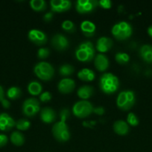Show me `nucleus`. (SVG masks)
<instances>
[{"label": "nucleus", "instance_id": "1", "mask_svg": "<svg viewBox=\"0 0 152 152\" xmlns=\"http://www.w3.org/2000/svg\"><path fill=\"white\" fill-rule=\"evenodd\" d=\"M119 87V78L112 73H105L99 79V88L106 94H112Z\"/></svg>", "mask_w": 152, "mask_h": 152}, {"label": "nucleus", "instance_id": "2", "mask_svg": "<svg viewBox=\"0 0 152 152\" xmlns=\"http://www.w3.org/2000/svg\"><path fill=\"white\" fill-rule=\"evenodd\" d=\"M95 48L91 42H81L75 50V56L80 62H90L95 56Z\"/></svg>", "mask_w": 152, "mask_h": 152}, {"label": "nucleus", "instance_id": "3", "mask_svg": "<svg viewBox=\"0 0 152 152\" xmlns=\"http://www.w3.org/2000/svg\"><path fill=\"white\" fill-rule=\"evenodd\" d=\"M113 37L118 40H125L131 37L133 33L132 26L125 21H121L113 25L111 30Z\"/></svg>", "mask_w": 152, "mask_h": 152}, {"label": "nucleus", "instance_id": "4", "mask_svg": "<svg viewBox=\"0 0 152 152\" xmlns=\"http://www.w3.org/2000/svg\"><path fill=\"white\" fill-rule=\"evenodd\" d=\"M136 102L135 94L131 90H125L120 92L116 99V105L123 111L131 109Z\"/></svg>", "mask_w": 152, "mask_h": 152}, {"label": "nucleus", "instance_id": "5", "mask_svg": "<svg viewBox=\"0 0 152 152\" xmlns=\"http://www.w3.org/2000/svg\"><path fill=\"white\" fill-rule=\"evenodd\" d=\"M34 71L38 78L45 81L51 80L55 74L54 68L47 62H40L37 63L34 67Z\"/></svg>", "mask_w": 152, "mask_h": 152}, {"label": "nucleus", "instance_id": "6", "mask_svg": "<svg viewBox=\"0 0 152 152\" xmlns=\"http://www.w3.org/2000/svg\"><path fill=\"white\" fill-rule=\"evenodd\" d=\"M94 107L89 101L80 100L75 103L72 107V113L78 118H84L93 112Z\"/></svg>", "mask_w": 152, "mask_h": 152}, {"label": "nucleus", "instance_id": "7", "mask_svg": "<svg viewBox=\"0 0 152 152\" xmlns=\"http://www.w3.org/2000/svg\"><path fill=\"white\" fill-rule=\"evenodd\" d=\"M54 137L61 142H66L70 138V133L66 122L59 121L55 123L52 129Z\"/></svg>", "mask_w": 152, "mask_h": 152}, {"label": "nucleus", "instance_id": "8", "mask_svg": "<svg viewBox=\"0 0 152 152\" xmlns=\"http://www.w3.org/2000/svg\"><path fill=\"white\" fill-rule=\"evenodd\" d=\"M22 113L26 117H33L40 110V101L36 98H28L22 104Z\"/></svg>", "mask_w": 152, "mask_h": 152}, {"label": "nucleus", "instance_id": "9", "mask_svg": "<svg viewBox=\"0 0 152 152\" xmlns=\"http://www.w3.org/2000/svg\"><path fill=\"white\" fill-rule=\"evenodd\" d=\"M98 4L96 0H77L75 3V9L79 13L86 14L95 10Z\"/></svg>", "mask_w": 152, "mask_h": 152}, {"label": "nucleus", "instance_id": "10", "mask_svg": "<svg viewBox=\"0 0 152 152\" xmlns=\"http://www.w3.org/2000/svg\"><path fill=\"white\" fill-rule=\"evenodd\" d=\"M28 39L31 42L37 45H43L47 42V36L43 31L38 29H32L28 32Z\"/></svg>", "mask_w": 152, "mask_h": 152}, {"label": "nucleus", "instance_id": "11", "mask_svg": "<svg viewBox=\"0 0 152 152\" xmlns=\"http://www.w3.org/2000/svg\"><path fill=\"white\" fill-rule=\"evenodd\" d=\"M52 45L56 50H66L69 46V39L64 35L61 34H57L54 35L52 39Z\"/></svg>", "mask_w": 152, "mask_h": 152}, {"label": "nucleus", "instance_id": "12", "mask_svg": "<svg viewBox=\"0 0 152 152\" xmlns=\"http://www.w3.org/2000/svg\"><path fill=\"white\" fill-rule=\"evenodd\" d=\"M50 6L52 13H63L71 8L72 3L69 0H51Z\"/></svg>", "mask_w": 152, "mask_h": 152}, {"label": "nucleus", "instance_id": "13", "mask_svg": "<svg viewBox=\"0 0 152 152\" xmlns=\"http://www.w3.org/2000/svg\"><path fill=\"white\" fill-rule=\"evenodd\" d=\"M16 126V122L13 118L6 113L0 114V130L8 132Z\"/></svg>", "mask_w": 152, "mask_h": 152}, {"label": "nucleus", "instance_id": "14", "mask_svg": "<svg viewBox=\"0 0 152 152\" xmlns=\"http://www.w3.org/2000/svg\"><path fill=\"white\" fill-rule=\"evenodd\" d=\"M75 87V83L70 78H63L58 83V88L62 94H69L73 91Z\"/></svg>", "mask_w": 152, "mask_h": 152}, {"label": "nucleus", "instance_id": "15", "mask_svg": "<svg viewBox=\"0 0 152 152\" xmlns=\"http://www.w3.org/2000/svg\"><path fill=\"white\" fill-rule=\"evenodd\" d=\"M113 46V41L111 39L106 37H101L97 40L96 49L100 53H105L110 50Z\"/></svg>", "mask_w": 152, "mask_h": 152}, {"label": "nucleus", "instance_id": "16", "mask_svg": "<svg viewBox=\"0 0 152 152\" xmlns=\"http://www.w3.org/2000/svg\"><path fill=\"white\" fill-rule=\"evenodd\" d=\"M56 112L52 108L46 107L43 108L40 112V118L45 123H52L56 120Z\"/></svg>", "mask_w": 152, "mask_h": 152}, {"label": "nucleus", "instance_id": "17", "mask_svg": "<svg viewBox=\"0 0 152 152\" xmlns=\"http://www.w3.org/2000/svg\"><path fill=\"white\" fill-rule=\"evenodd\" d=\"M94 63L96 69L99 71H106L109 67L108 58L103 53H98V55H96Z\"/></svg>", "mask_w": 152, "mask_h": 152}, {"label": "nucleus", "instance_id": "18", "mask_svg": "<svg viewBox=\"0 0 152 152\" xmlns=\"http://www.w3.org/2000/svg\"><path fill=\"white\" fill-rule=\"evenodd\" d=\"M80 30H81V32L83 33L85 37H92V36L95 35L96 27L92 22L85 20L80 24Z\"/></svg>", "mask_w": 152, "mask_h": 152}, {"label": "nucleus", "instance_id": "19", "mask_svg": "<svg viewBox=\"0 0 152 152\" xmlns=\"http://www.w3.org/2000/svg\"><path fill=\"white\" fill-rule=\"evenodd\" d=\"M139 56L147 63H152V45H143L139 50Z\"/></svg>", "mask_w": 152, "mask_h": 152}, {"label": "nucleus", "instance_id": "20", "mask_svg": "<svg viewBox=\"0 0 152 152\" xmlns=\"http://www.w3.org/2000/svg\"><path fill=\"white\" fill-rule=\"evenodd\" d=\"M113 130L118 135L124 136L129 132V126L124 120H117L113 124Z\"/></svg>", "mask_w": 152, "mask_h": 152}, {"label": "nucleus", "instance_id": "21", "mask_svg": "<svg viewBox=\"0 0 152 152\" xmlns=\"http://www.w3.org/2000/svg\"><path fill=\"white\" fill-rule=\"evenodd\" d=\"M94 88L90 86H83L78 88L77 94L82 100H86L93 95Z\"/></svg>", "mask_w": 152, "mask_h": 152}, {"label": "nucleus", "instance_id": "22", "mask_svg": "<svg viewBox=\"0 0 152 152\" xmlns=\"http://www.w3.org/2000/svg\"><path fill=\"white\" fill-rule=\"evenodd\" d=\"M77 77L82 81L90 82L95 79V73L89 68H83L78 71Z\"/></svg>", "mask_w": 152, "mask_h": 152}, {"label": "nucleus", "instance_id": "23", "mask_svg": "<svg viewBox=\"0 0 152 152\" xmlns=\"http://www.w3.org/2000/svg\"><path fill=\"white\" fill-rule=\"evenodd\" d=\"M42 90H43L42 85L37 81H31L28 86V93L33 96L41 94Z\"/></svg>", "mask_w": 152, "mask_h": 152}, {"label": "nucleus", "instance_id": "24", "mask_svg": "<svg viewBox=\"0 0 152 152\" xmlns=\"http://www.w3.org/2000/svg\"><path fill=\"white\" fill-rule=\"evenodd\" d=\"M10 141L13 145L16 146H20L22 145L25 142V137L24 135L19 132H12L10 135Z\"/></svg>", "mask_w": 152, "mask_h": 152}, {"label": "nucleus", "instance_id": "25", "mask_svg": "<svg viewBox=\"0 0 152 152\" xmlns=\"http://www.w3.org/2000/svg\"><path fill=\"white\" fill-rule=\"evenodd\" d=\"M31 8L35 11H43L47 7V4L44 0H31L30 1Z\"/></svg>", "mask_w": 152, "mask_h": 152}, {"label": "nucleus", "instance_id": "26", "mask_svg": "<svg viewBox=\"0 0 152 152\" xmlns=\"http://www.w3.org/2000/svg\"><path fill=\"white\" fill-rule=\"evenodd\" d=\"M21 94H22L21 89L19 87H16V86L10 87L7 91V97L10 99H13V100L20 97Z\"/></svg>", "mask_w": 152, "mask_h": 152}, {"label": "nucleus", "instance_id": "27", "mask_svg": "<svg viewBox=\"0 0 152 152\" xmlns=\"http://www.w3.org/2000/svg\"><path fill=\"white\" fill-rule=\"evenodd\" d=\"M74 68L69 64H63L59 68V73L63 77H67L74 73Z\"/></svg>", "mask_w": 152, "mask_h": 152}, {"label": "nucleus", "instance_id": "28", "mask_svg": "<svg viewBox=\"0 0 152 152\" xmlns=\"http://www.w3.org/2000/svg\"><path fill=\"white\" fill-rule=\"evenodd\" d=\"M115 59L120 65H125L129 62L130 56L128 53H124V52H119L115 56Z\"/></svg>", "mask_w": 152, "mask_h": 152}, {"label": "nucleus", "instance_id": "29", "mask_svg": "<svg viewBox=\"0 0 152 152\" xmlns=\"http://www.w3.org/2000/svg\"><path fill=\"white\" fill-rule=\"evenodd\" d=\"M16 129L20 131H27L31 126V123L26 119H20L16 123Z\"/></svg>", "mask_w": 152, "mask_h": 152}, {"label": "nucleus", "instance_id": "30", "mask_svg": "<svg viewBox=\"0 0 152 152\" xmlns=\"http://www.w3.org/2000/svg\"><path fill=\"white\" fill-rule=\"evenodd\" d=\"M62 28L65 31L68 33H73L75 31V25L74 22H72L70 20H65L62 22Z\"/></svg>", "mask_w": 152, "mask_h": 152}, {"label": "nucleus", "instance_id": "31", "mask_svg": "<svg viewBox=\"0 0 152 152\" xmlns=\"http://www.w3.org/2000/svg\"><path fill=\"white\" fill-rule=\"evenodd\" d=\"M127 122H128V124L130 125L131 126H137L139 125V119L137 117L134 113L130 112L128 114V117H127Z\"/></svg>", "mask_w": 152, "mask_h": 152}, {"label": "nucleus", "instance_id": "32", "mask_svg": "<svg viewBox=\"0 0 152 152\" xmlns=\"http://www.w3.org/2000/svg\"><path fill=\"white\" fill-rule=\"evenodd\" d=\"M49 53H50V51L49 49L46 48H41L37 51V56L39 59H46L49 56Z\"/></svg>", "mask_w": 152, "mask_h": 152}, {"label": "nucleus", "instance_id": "33", "mask_svg": "<svg viewBox=\"0 0 152 152\" xmlns=\"http://www.w3.org/2000/svg\"><path fill=\"white\" fill-rule=\"evenodd\" d=\"M70 113L67 108H63V109L61 110V113H60V118H61V121L63 122H66V120H68L69 117Z\"/></svg>", "mask_w": 152, "mask_h": 152}, {"label": "nucleus", "instance_id": "34", "mask_svg": "<svg viewBox=\"0 0 152 152\" xmlns=\"http://www.w3.org/2000/svg\"><path fill=\"white\" fill-rule=\"evenodd\" d=\"M52 94L49 91H46V92H43L40 94V100L41 102H49L52 99Z\"/></svg>", "mask_w": 152, "mask_h": 152}, {"label": "nucleus", "instance_id": "35", "mask_svg": "<svg viewBox=\"0 0 152 152\" xmlns=\"http://www.w3.org/2000/svg\"><path fill=\"white\" fill-rule=\"evenodd\" d=\"M98 4H99L102 8L109 9L111 7L112 2L110 0H101V1H98Z\"/></svg>", "mask_w": 152, "mask_h": 152}, {"label": "nucleus", "instance_id": "36", "mask_svg": "<svg viewBox=\"0 0 152 152\" xmlns=\"http://www.w3.org/2000/svg\"><path fill=\"white\" fill-rule=\"evenodd\" d=\"M104 112H105V109L102 106L95 107L93 109V113H95L97 115H103L104 114Z\"/></svg>", "mask_w": 152, "mask_h": 152}, {"label": "nucleus", "instance_id": "37", "mask_svg": "<svg viewBox=\"0 0 152 152\" xmlns=\"http://www.w3.org/2000/svg\"><path fill=\"white\" fill-rule=\"evenodd\" d=\"M7 137L4 134H0V148L4 146L7 142Z\"/></svg>", "mask_w": 152, "mask_h": 152}, {"label": "nucleus", "instance_id": "38", "mask_svg": "<svg viewBox=\"0 0 152 152\" xmlns=\"http://www.w3.org/2000/svg\"><path fill=\"white\" fill-rule=\"evenodd\" d=\"M53 19V13L52 12H48V13H45L43 16V20L45 22H50Z\"/></svg>", "mask_w": 152, "mask_h": 152}, {"label": "nucleus", "instance_id": "39", "mask_svg": "<svg viewBox=\"0 0 152 152\" xmlns=\"http://www.w3.org/2000/svg\"><path fill=\"white\" fill-rule=\"evenodd\" d=\"M1 105H2V106L4 107V108H10V102H9L7 99H4H4H3L1 101Z\"/></svg>", "mask_w": 152, "mask_h": 152}, {"label": "nucleus", "instance_id": "40", "mask_svg": "<svg viewBox=\"0 0 152 152\" xmlns=\"http://www.w3.org/2000/svg\"><path fill=\"white\" fill-rule=\"evenodd\" d=\"M4 99V89L0 86V102Z\"/></svg>", "mask_w": 152, "mask_h": 152}, {"label": "nucleus", "instance_id": "41", "mask_svg": "<svg viewBox=\"0 0 152 152\" xmlns=\"http://www.w3.org/2000/svg\"><path fill=\"white\" fill-rule=\"evenodd\" d=\"M147 31H148V35L152 38V25H151V26L148 27Z\"/></svg>", "mask_w": 152, "mask_h": 152}]
</instances>
